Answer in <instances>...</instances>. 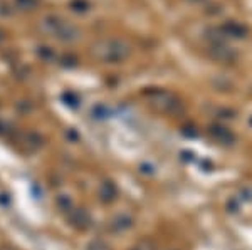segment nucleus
I'll use <instances>...</instances> for the list:
<instances>
[{"instance_id": "obj_1", "label": "nucleus", "mask_w": 252, "mask_h": 250, "mask_svg": "<svg viewBox=\"0 0 252 250\" xmlns=\"http://www.w3.org/2000/svg\"><path fill=\"white\" fill-rule=\"evenodd\" d=\"M89 52L99 62L118 64V62H125L131 56L133 46L125 39L108 37V39H99L94 44H91Z\"/></svg>"}, {"instance_id": "obj_2", "label": "nucleus", "mask_w": 252, "mask_h": 250, "mask_svg": "<svg viewBox=\"0 0 252 250\" xmlns=\"http://www.w3.org/2000/svg\"><path fill=\"white\" fill-rule=\"evenodd\" d=\"M39 30L42 34L61 40V42H76L81 39V30L78 26H74L69 20L59 17V15H47L39 22Z\"/></svg>"}, {"instance_id": "obj_3", "label": "nucleus", "mask_w": 252, "mask_h": 250, "mask_svg": "<svg viewBox=\"0 0 252 250\" xmlns=\"http://www.w3.org/2000/svg\"><path fill=\"white\" fill-rule=\"evenodd\" d=\"M150 108L160 114H178L184 111V104L173 92L165 89H150L145 92Z\"/></svg>"}, {"instance_id": "obj_4", "label": "nucleus", "mask_w": 252, "mask_h": 250, "mask_svg": "<svg viewBox=\"0 0 252 250\" xmlns=\"http://www.w3.org/2000/svg\"><path fill=\"white\" fill-rule=\"evenodd\" d=\"M209 54L214 60L222 64H234L237 60V52L223 42H214L209 49Z\"/></svg>"}, {"instance_id": "obj_5", "label": "nucleus", "mask_w": 252, "mask_h": 250, "mask_svg": "<svg viewBox=\"0 0 252 250\" xmlns=\"http://www.w3.org/2000/svg\"><path fill=\"white\" fill-rule=\"evenodd\" d=\"M66 215H67L69 223H71L76 230L84 232V230H88V228L91 227V215H89V212L86 210V208L74 207L71 212L66 213Z\"/></svg>"}, {"instance_id": "obj_6", "label": "nucleus", "mask_w": 252, "mask_h": 250, "mask_svg": "<svg viewBox=\"0 0 252 250\" xmlns=\"http://www.w3.org/2000/svg\"><path fill=\"white\" fill-rule=\"evenodd\" d=\"M135 225V219H133L131 213H118L111 219L109 222V230L115 232V233H123L126 230H129V228Z\"/></svg>"}, {"instance_id": "obj_7", "label": "nucleus", "mask_w": 252, "mask_h": 250, "mask_svg": "<svg viewBox=\"0 0 252 250\" xmlns=\"http://www.w3.org/2000/svg\"><path fill=\"white\" fill-rule=\"evenodd\" d=\"M209 135L212 136V139H215L220 144H225V146L234 144V141H235L234 133L230 131L229 128L222 126V124H212V126L209 128Z\"/></svg>"}, {"instance_id": "obj_8", "label": "nucleus", "mask_w": 252, "mask_h": 250, "mask_svg": "<svg viewBox=\"0 0 252 250\" xmlns=\"http://www.w3.org/2000/svg\"><path fill=\"white\" fill-rule=\"evenodd\" d=\"M97 196H99V200L103 201V203H111V201H115L118 196L116 185L109 180H104L103 183L99 185V188H97Z\"/></svg>"}, {"instance_id": "obj_9", "label": "nucleus", "mask_w": 252, "mask_h": 250, "mask_svg": "<svg viewBox=\"0 0 252 250\" xmlns=\"http://www.w3.org/2000/svg\"><path fill=\"white\" fill-rule=\"evenodd\" d=\"M24 143V146L27 148L29 151H37L39 148H42L44 144V138L39 135V133L35 131H27L22 135V139H20Z\"/></svg>"}, {"instance_id": "obj_10", "label": "nucleus", "mask_w": 252, "mask_h": 250, "mask_svg": "<svg viewBox=\"0 0 252 250\" xmlns=\"http://www.w3.org/2000/svg\"><path fill=\"white\" fill-rule=\"evenodd\" d=\"M220 29L225 37L241 39L246 35V27H242L241 24H237V22H229V24H225V26H222Z\"/></svg>"}, {"instance_id": "obj_11", "label": "nucleus", "mask_w": 252, "mask_h": 250, "mask_svg": "<svg viewBox=\"0 0 252 250\" xmlns=\"http://www.w3.org/2000/svg\"><path fill=\"white\" fill-rule=\"evenodd\" d=\"M56 205H58V208L61 212H64V213H69L74 208V201H72V198L69 195H58L56 196Z\"/></svg>"}, {"instance_id": "obj_12", "label": "nucleus", "mask_w": 252, "mask_h": 250, "mask_svg": "<svg viewBox=\"0 0 252 250\" xmlns=\"http://www.w3.org/2000/svg\"><path fill=\"white\" fill-rule=\"evenodd\" d=\"M14 5L22 12H31L39 5V0H14Z\"/></svg>"}, {"instance_id": "obj_13", "label": "nucleus", "mask_w": 252, "mask_h": 250, "mask_svg": "<svg viewBox=\"0 0 252 250\" xmlns=\"http://www.w3.org/2000/svg\"><path fill=\"white\" fill-rule=\"evenodd\" d=\"M129 250H157V245L152 239H141V240H138Z\"/></svg>"}, {"instance_id": "obj_14", "label": "nucleus", "mask_w": 252, "mask_h": 250, "mask_svg": "<svg viewBox=\"0 0 252 250\" xmlns=\"http://www.w3.org/2000/svg\"><path fill=\"white\" fill-rule=\"evenodd\" d=\"M108 114H109V110H108L106 106H103V104H97L96 108H93V118H96V119H104Z\"/></svg>"}, {"instance_id": "obj_15", "label": "nucleus", "mask_w": 252, "mask_h": 250, "mask_svg": "<svg viewBox=\"0 0 252 250\" xmlns=\"http://www.w3.org/2000/svg\"><path fill=\"white\" fill-rule=\"evenodd\" d=\"M78 62L79 60L74 54H66V56H63V59H61V64H63L64 67H76Z\"/></svg>"}, {"instance_id": "obj_16", "label": "nucleus", "mask_w": 252, "mask_h": 250, "mask_svg": "<svg viewBox=\"0 0 252 250\" xmlns=\"http://www.w3.org/2000/svg\"><path fill=\"white\" fill-rule=\"evenodd\" d=\"M39 56H40V59L47 60V62H51V60L56 59L54 51L49 49V47H39Z\"/></svg>"}, {"instance_id": "obj_17", "label": "nucleus", "mask_w": 252, "mask_h": 250, "mask_svg": "<svg viewBox=\"0 0 252 250\" xmlns=\"http://www.w3.org/2000/svg\"><path fill=\"white\" fill-rule=\"evenodd\" d=\"M71 9L74 12H86L89 9V3L86 2V0H72Z\"/></svg>"}, {"instance_id": "obj_18", "label": "nucleus", "mask_w": 252, "mask_h": 250, "mask_svg": "<svg viewBox=\"0 0 252 250\" xmlns=\"http://www.w3.org/2000/svg\"><path fill=\"white\" fill-rule=\"evenodd\" d=\"M88 250H109V247H108L106 242L96 239V240H91V242H89Z\"/></svg>"}, {"instance_id": "obj_19", "label": "nucleus", "mask_w": 252, "mask_h": 250, "mask_svg": "<svg viewBox=\"0 0 252 250\" xmlns=\"http://www.w3.org/2000/svg\"><path fill=\"white\" fill-rule=\"evenodd\" d=\"M63 99L66 101V104H69V106H72V108H76L79 103V98L76 94H72V92H64Z\"/></svg>"}, {"instance_id": "obj_20", "label": "nucleus", "mask_w": 252, "mask_h": 250, "mask_svg": "<svg viewBox=\"0 0 252 250\" xmlns=\"http://www.w3.org/2000/svg\"><path fill=\"white\" fill-rule=\"evenodd\" d=\"M2 42H3V32L0 30V44H2Z\"/></svg>"}, {"instance_id": "obj_21", "label": "nucleus", "mask_w": 252, "mask_h": 250, "mask_svg": "<svg viewBox=\"0 0 252 250\" xmlns=\"http://www.w3.org/2000/svg\"><path fill=\"white\" fill-rule=\"evenodd\" d=\"M0 250H14V249H10V247H0Z\"/></svg>"}, {"instance_id": "obj_22", "label": "nucleus", "mask_w": 252, "mask_h": 250, "mask_svg": "<svg viewBox=\"0 0 252 250\" xmlns=\"http://www.w3.org/2000/svg\"><path fill=\"white\" fill-rule=\"evenodd\" d=\"M249 123H251V126H252V118H251V121H249Z\"/></svg>"}, {"instance_id": "obj_23", "label": "nucleus", "mask_w": 252, "mask_h": 250, "mask_svg": "<svg viewBox=\"0 0 252 250\" xmlns=\"http://www.w3.org/2000/svg\"><path fill=\"white\" fill-rule=\"evenodd\" d=\"M163 250H173V249H163Z\"/></svg>"}, {"instance_id": "obj_24", "label": "nucleus", "mask_w": 252, "mask_h": 250, "mask_svg": "<svg viewBox=\"0 0 252 250\" xmlns=\"http://www.w3.org/2000/svg\"><path fill=\"white\" fill-rule=\"evenodd\" d=\"M193 2H200V0H193Z\"/></svg>"}]
</instances>
